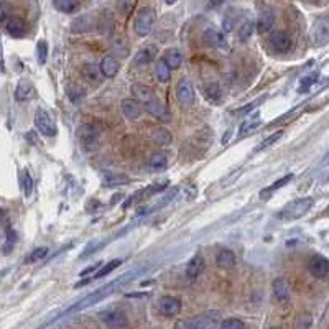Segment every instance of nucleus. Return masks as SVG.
I'll return each instance as SVG.
<instances>
[{
	"instance_id": "obj_1",
	"label": "nucleus",
	"mask_w": 329,
	"mask_h": 329,
	"mask_svg": "<svg viewBox=\"0 0 329 329\" xmlns=\"http://www.w3.org/2000/svg\"><path fill=\"white\" fill-rule=\"evenodd\" d=\"M134 273H135V272H130V273H127V275H122V277H119L117 280H114L112 283L102 286V288H99L97 291L91 293V295L86 296V298H82V300L77 303V304H74V306L71 308L69 311H66L64 316H68V314H71V313H77V311L86 309V308H89V306H92V304L99 303L100 300H104V298H107L109 295H112V293L116 291L117 288H121L124 283H129L130 280H132V277H134Z\"/></svg>"
},
{
	"instance_id": "obj_2",
	"label": "nucleus",
	"mask_w": 329,
	"mask_h": 329,
	"mask_svg": "<svg viewBox=\"0 0 329 329\" xmlns=\"http://www.w3.org/2000/svg\"><path fill=\"white\" fill-rule=\"evenodd\" d=\"M221 324V313L216 309L206 311L199 316H196L194 319L184 321V322H178V327H189V329H212L217 327Z\"/></svg>"
},
{
	"instance_id": "obj_3",
	"label": "nucleus",
	"mask_w": 329,
	"mask_h": 329,
	"mask_svg": "<svg viewBox=\"0 0 329 329\" xmlns=\"http://www.w3.org/2000/svg\"><path fill=\"white\" fill-rule=\"evenodd\" d=\"M100 127L97 124H82L77 129V139L86 152H94L99 145Z\"/></svg>"
},
{
	"instance_id": "obj_4",
	"label": "nucleus",
	"mask_w": 329,
	"mask_h": 329,
	"mask_svg": "<svg viewBox=\"0 0 329 329\" xmlns=\"http://www.w3.org/2000/svg\"><path fill=\"white\" fill-rule=\"evenodd\" d=\"M314 204V199L313 197H301V199H296L290 202L282 212H280V219H285V221H295V219H300L306 214L311 207Z\"/></svg>"
},
{
	"instance_id": "obj_5",
	"label": "nucleus",
	"mask_w": 329,
	"mask_h": 329,
	"mask_svg": "<svg viewBox=\"0 0 329 329\" xmlns=\"http://www.w3.org/2000/svg\"><path fill=\"white\" fill-rule=\"evenodd\" d=\"M155 23V12L150 7L142 9L135 17L134 22V30L139 37H147L148 33L152 32V27Z\"/></svg>"
},
{
	"instance_id": "obj_6",
	"label": "nucleus",
	"mask_w": 329,
	"mask_h": 329,
	"mask_svg": "<svg viewBox=\"0 0 329 329\" xmlns=\"http://www.w3.org/2000/svg\"><path fill=\"white\" fill-rule=\"evenodd\" d=\"M35 124L40 130V134H43L45 137H55L58 134V127H56V122L55 119L50 112L43 107H40L37 111V116H35Z\"/></svg>"
},
{
	"instance_id": "obj_7",
	"label": "nucleus",
	"mask_w": 329,
	"mask_h": 329,
	"mask_svg": "<svg viewBox=\"0 0 329 329\" xmlns=\"http://www.w3.org/2000/svg\"><path fill=\"white\" fill-rule=\"evenodd\" d=\"M311 40L316 46H322L329 41V17H321L314 22L311 30Z\"/></svg>"
},
{
	"instance_id": "obj_8",
	"label": "nucleus",
	"mask_w": 329,
	"mask_h": 329,
	"mask_svg": "<svg viewBox=\"0 0 329 329\" xmlns=\"http://www.w3.org/2000/svg\"><path fill=\"white\" fill-rule=\"evenodd\" d=\"M194 86H193V82H191L188 77H183L181 81L178 82V86H176V97L178 100L181 104L184 105H189V104H193L194 102Z\"/></svg>"
},
{
	"instance_id": "obj_9",
	"label": "nucleus",
	"mask_w": 329,
	"mask_h": 329,
	"mask_svg": "<svg viewBox=\"0 0 329 329\" xmlns=\"http://www.w3.org/2000/svg\"><path fill=\"white\" fill-rule=\"evenodd\" d=\"M143 105H145V111H147L148 114H152V116H155L157 119H160V121H163V122L171 121V119H170V112L166 111L165 104L158 99L157 94H155L153 97L148 100V102L143 104Z\"/></svg>"
},
{
	"instance_id": "obj_10",
	"label": "nucleus",
	"mask_w": 329,
	"mask_h": 329,
	"mask_svg": "<svg viewBox=\"0 0 329 329\" xmlns=\"http://www.w3.org/2000/svg\"><path fill=\"white\" fill-rule=\"evenodd\" d=\"M308 268L309 273L316 278H324L329 273V260L324 259L322 255H314L311 257L308 262Z\"/></svg>"
},
{
	"instance_id": "obj_11",
	"label": "nucleus",
	"mask_w": 329,
	"mask_h": 329,
	"mask_svg": "<svg viewBox=\"0 0 329 329\" xmlns=\"http://www.w3.org/2000/svg\"><path fill=\"white\" fill-rule=\"evenodd\" d=\"M158 309L161 314L176 316L181 311V301L175 296H161L158 301Z\"/></svg>"
},
{
	"instance_id": "obj_12",
	"label": "nucleus",
	"mask_w": 329,
	"mask_h": 329,
	"mask_svg": "<svg viewBox=\"0 0 329 329\" xmlns=\"http://www.w3.org/2000/svg\"><path fill=\"white\" fill-rule=\"evenodd\" d=\"M268 41H270L273 50L278 53H286L291 48V38H290V35L285 32H273L270 35V38H268Z\"/></svg>"
},
{
	"instance_id": "obj_13",
	"label": "nucleus",
	"mask_w": 329,
	"mask_h": 329,
	"mask_svg": "<svg viewBox=\"0 0 329 329\" xmlns=\"http://www.w3.org/2000/svg\"><path fill=\"white\" fill-rule=\"evenodd\" d=\"M99 318L109 327H127L129 326L127 318H125L122 313H119V311H104V313H100Z\"/></svg>"
},
{
	"instance_id": "obj_14",
	"label": "nucleus",
	"mask_w": 329,
	"mask_h": 329,
	"mask_svg": "<svg viewBox=\"0 0 329 329\" xmlns=\"http://www.w3.org/2000/svg\"><path fill=\"white\" fill-rule=\"evenodd\" d=\"M33 94H35V87L32 84V81L25 79V77L20 79L15 89V99L20 100V102H25V100H30L33 97Z\"/></svg>"
},
{
	"instance_id": "obj_15",
	"label": "nucleus",
	"mask_w": 329,
	"mask_h": 329,
	"mask_svg": "<svg viewBox=\"0 0 329 329\" xmlns=\"http://www.w3.org/2000/svg\"><path fill=\"white\" fill-rule=\"evenodd\" d=\"M130 91H132V94H134V97L142 104L148 102V100H150L155 95L153 89L150 86H147V84H142V82H135V84H132Z\"/></svg>"
},
{
	"instance_id": "obj_16",
	"label": "nucleus",
	"mask_w": 329,
	"mask_h": 329,
	"mask_svg": "<svg viewBox=\"0 0 329 329\" xmlns=\"http://www.w3.org/2000/svg\"><path fill=\"white\" fill-rule=\"evenodd\" d=\"M121 109H122V114L127 119H139L142 116V105L137 99H124L122 104H121Z\"/></svg>"
},
{
	"instance_id": "obj_17",
	"label": "nucleus",
	"mask_w": 329,
	"mask_h": 329,
	"mask_svg": "<svg viewBox=\"0 0 329 329\" xmlns=\"http://www.w3.org/2000/svg\"><path fill=\"white\" fill-rule=\"evenodd\" d=\"M5 28H7V32L15 38H22L23 35L27 33V23L22 19H19V17H10V19L5 22Z\"/></svg>"
},
{
	"instance_id": "obj_18",
	"label": "nucleus",
	"mask_w": 329,
	"mask_h": 329,
	"mask_svg": "<svg viewBox=\"0 0 329 329\" xmlns=\"http://www.w3.org/2000/svg\"><path fill=\"white\" fill-rule=\"evenodd\" d=\"M157 51H158V48L155 45H148L145 48H142L134 58V64L135 66H145L148 63H152L153 58L157 56Z\"/></svg>"
},
{
	"instance_id": "obj_19",
	"label": "nucleus",
	"mask_w": 329,
	"mask_h": 329,
	"mask_svg": "<svg viewBox=\"0 0 329 329\" xmlns=\"http://www.w3.org/2000/svg\"><path fill=\"white\" fill-rule=\"evenodd\" d=\"M236 262H237L236 255L229 249H221L219 252H217V255H216L217 267L224 268V270H229V268H232V267L236 265Z\"/></svg>"
},
{
	"instance_id": "obj_20",
	"label": "nucleus",
	"mask_w": 329,
	"mask_h": 329,
	"mask_svg": "<svg viewBox=\"0 0 329 329\" xmlns=\"http://www.w3.org/2000/svg\"><path fill=\"white\" fill-rule=\"evenodd\" d=\"M99 69L105 77H114V76H117L119 69H121V64H119V61L114 56H105L102 61H100Z\"/></svg>"
},
{
	"instance_id": "obj_21",
	"label": "nucleus",
	"mask_w": 329,
	"mask_h": 329,
	"mask_svg": "<svg viewBox=\"0 0 329 329\" xmlns=\"http://www.w3.org/2000/svg\"><path fill=\"white\" fill-rule=\"evenodd\" d=\"M81 76L91 84H97L100 81V69L92 63H84L81 66Z\"/></svg>"
},
{
	"instance_id": "obj_22",
	"label": "nucleus",
	"mask_w": 329,
	"mask_h": 329,
	"mask_svg": "<svg viewBox=\"0 0 329 329\" xmlns=\"http://www.w3.org/2000/svg\"><path fill=\"white\" fill-rule=\"evenodd\" d=\"M204 270V259L201 255H196L189 260L188 267H186V277L188 278H196L199 277Z\"/></svg>"
},
{
	"instance_id": "obj_23",
	"label": "nucleus",
	"mask_w": 329,
	"mask_h": 329,
	"mask_svg": "<svg viewBox=\"0 0 329 329\" xmlns=\"http://www.w3.org/2000/svg\"><path fill=\"white\" fill-rule=\"evenodd\" d=\"M273 295L278 301H286L290 298V285L286 283V280L277 278L273 282Z\"/></svg>"
},
{
	"instance_id": "obj_24",
	"label": "nucleus",
	"mask_w": 329,
	"mask_h": 329,
	"mask_svg": "<svg viewBox=\"0 0 329 329\" xmlns=\"http://www.w3.org/2000/svg\"><path fill=\"white\" fill-rule=\"evenodd\" d=\"M204 41L212 48H226V40H224V35L216 32V30H211L209 28L207 32L204 33Z\"/></svg>"
},
{
	"instance_id": "obj_25",
	"label": "nucleus",
	"mask_w": 329,
	"mask_h": 329,
	"mask_svg": "<svg viewBox=\"0 0 329 329\" xmlns=\"http://www.w3.org/2000/svg\"><path fill=\"white\" fill-rule=\"evenodd\" d=\"M129 181H130L129 176L122 175V173H112V171L104 173L105 186H122V184H127Z\"/></svg>"
},
{
	"instance_id": "obj_26",
	"label": "nucleus",
	"mask_w": 329,
	"mask_h": 329,
	"mask_svg": "<svg viewBox=\"0 0 329 329\" xmlns=\"http://www.w3.org/2000/svg\"><path fill=\"white\" fill-rule=\"evenodd\" d=\"M148 166H150L152 171H161L168 166V157L165 153H153L150 158H148Z\"/></svg>"
},
{
	"instance_id": "obj_27",
	"label": "nucleus",
	"mask_w": 329,
	"mask_h": 329,
	"mask_svg": "<svg viewBox=\"0 0 329 329\" xmlns=\"http://www.w3.org/2000/svg\"><path fill=\"white\" fill-rule=\"evenodd\" d=\"M163 59H165L166 64H168L171 69H178L179 66L183 64V55H181V51L176 50V48H171V50L166 51Z\"/></svg>"
},
{
	"instance_id": "obj_28",
	"label": "nucleus",
	"mask_w": 329,
	"mask_h": 329,
	"mask_svg": "<svg viewBox=\"0 0 329 329\" xmlns=\"http://www.w3.org/2000/svg\"><path fill=\"white\" fill-rule=\"evenodd\" d=\"M260 119L259 117H255V119H249V121H245L242 125H241V129H239V139H244V137H249V135H252L254 132L260 127Z\"/></svg>"
},
{
	"instance_id": "obj_29",
	"label": "nucleus",
	"mask_w": 329,
	"mask_h": 329,
	"mask_svg": "<svg viewBox=\"0 0 329 329\" xmlns=\"http://www.w3.org/2000/svg\"><path fill=\"white\" fill-rule=\"evenodd\" d=\"M155 74L160 82H168L171 77V68L166 64L165 59H158L157 66H155Z\"/></svg>"
},
{
	"instance_id": "obj_30",
	"label": "nucleus",
	"mask_w": 329,
	"mask_h": 329,
	"mask_svg": "<svg viewBox=\"0 0 329 329\" xmlns=\"http://www.w3.org/2000/svg\"><path fill=\"white\" fill-rule=\"evenodd\" d=\"M273 22H275L273 12H263V14L259 17V20H257V30H259V33L268 32V30L272 28Z\"/></svg>"
},
{
	"instance_id": "obj_31",
	"label": "nucleus",
	"mask_w": 329,
	"mask_h": 329,
	"mask_svg": "<svg viewBox=\"0 0 329 329\" xmlns=\"http://www.w3.org/2000/svg\"><path fill=\"white\" fill-rule=\"evenodd\" d=\"M152 139H153L155 143H158V145L165 147V145H170L173 137L170 134V130H166V129H155L153 134H152Z\"/></svg>"
},
{
	"instance_id": "obj_32",
	"label": "nucleus",
	"mask_w": 329,
	"mask_h": 329,
	"mask_svg": "<svg viewBox=\"0 0 329 329\" xmlns=\"http://www.w3.org/2000/svg\"><path fill=\"white\" fill-rule=\"evenodd\" d=\"M252 33H254V23L247 20V22H244L241 27H239V30H237V38H239V41L245 43V41L250 40Z\"/></svg>"
},
{
	"instance_id": "obj_33",
	"label": "nucleus",
	"mask_w": 329,
	"mask_h": 329,
	"mask_svg": "<svg viewBox=\"0 0 329 329\" xmlns=\"http://www.w3.org/2000/svg\"><path fill=\"white\" fill-rule=\"evenodd\" d=\"M55 5L58 10L64 12V14H73L79 7V2L77 0H55Z\"/></svg>"
},
{
	"instance_id": "obj_34",
	"label": "nucleus",
	"mask_w": 329,
	"mask_h": 329,
	"mask_svg": "<svg viewBox=\"0 0 329 329\" xmlns=\"http://www.w3.org/2000/svg\"><path fill=\"white\" fill-rule=\"evenodd\" d=\"M204 95L211 100V102H219L221 100V87L216 84V82H211L204 87Z\"/></svg>"
},
{
	"instance_id": "obj_35",
	"label": "nucleus",
	"mask_w": 329,
	"mask_h": 329,
	"mask_svg": "<svg viewBox=\"0 0 329 329\" xmlns=\"http://www.w3.org/2000/svg\"><path fill=\"white\" fill-rule=\"evenodd\" d=\"M121 265H122V260H121V259H116V260H112V262H109V263H107V265H104L102 268H100V270H99L97 273L94 275V278H95V280H99V278H104L105 275H109V273H111L112 270H116V268H117V267H121Z\"/></svg>"
},
{
	"instance_id": "obj_36",
	"label": "nucleus",
	"mask_w": 329,
	"mask_h": 329,
	"mask_svg": "<svg viewBox=\"0 0 329 329\" xmlns=\"http://www.w3.org/2000/svg\"><path fill=\"white\" fill-rule=\"evenodd\" d=\"M291 178H293V175H286L285 178H282V179H278V181H277V183H275V184H273V186H270V188H267V189H263V191H262V193H260V197H262V199H268V197H267L268 194H270V193H273V191H275V189H278V188H282V186H285V184H286V183H288V181H290V179H291Z\"/></svg>"
},
{
	"instance_id": "obj_37",
	"label": "nucleus",
	"mask_w": 329,
	"mask_h": 329,
	"mask_svg": "<svg viewBox=\"0 0 329 329\" xmlns=\"http://www.w3.org/2000/svg\"><path fill=\"white\" fill-rule=\"evenodd\" d=\"M283 137V132L282 130H278V132H275L273 135H270V137H267L265 140H263L262 143H260V147H257V152H260V150H265V148H268V147H272V145H275L280 139Z\"/></svg>"
},
{
	"instance_id": "obj_38",
	"label": "nucleus",
	"mask_w": 329,
	"mask_h": 329,
	"mask_svg": "<svg viewBox=\"0 0 329 329\" xmlns=\"http://www.w3.org/2000/svg\"><path fill=\"white\" fill-rule=\"evenodd\" d=\"M37 56H38V63L43 66L48 59V45L45 40H40L37 45Z\"/></svg>"
},
{
	"instance_id": "obj_39",
	"label": "nucleus",
	"mask_w": 329,
	"mask_h": 329,
	"mask_svg": "<svg viewBox=\"0 0 329 329\" xmlns=\"http://www.w3.org/2000/svg\"><path fill=\"white\" fill-rule=\"evenodd\" d=\"M219 326L223 329H244L245 322L241 321V319H237V318H231V319H224Z\"/></svg>"
},
{
	"instance_id": "obj_40",
	"label": "nucleus",
	"mask_w": 329,
	"mask_h": 329,
	"mask_svg": "<svg viewBox=\"0 0 329 329\" xmlns=\"http://www.w3.org/2000/svg\"><path fill=\"white\" fill-rule=\"evenodd\" d=\"M66 91H68L69 99L73 100V102H76L81 95H84V89H82L81 86H77V84H69L68 87H66Z\"/></svg>"
},
{
	"instance_id": "obj_41",
	"label": "nucleus",
	"mask_w": 329,
	"mask_h": 329,
	"mask_svg": "<svg viewBox=\"0 0 329 329\" xmlns=\"http://www.w3.org/2000/svg\"><path fill=\"white\" fill-rule=\"evenodd\" d=\"M46 255H48V247H38V249H35L32 254H30L28 262H38V260H43Z\"/></svg>"
},
{
	"instance_id": "obj_42",
	"label": "nucleus",
	"mask_w": 329,
	"mask_h": 329,
	"mask_svg": "<svg viewBox=\"0 0 329 329\" xmlns=\"http://www.w3.org/2000/svg\"><path fill=\"white\" fill-rule=\"evenodd\" d=\"M22 184H23V191H25V196L30 197L32 196V191H33V179H32V176H30L28 171L23 173V183Z\"/></svg>"
},
{
	"instance_id": "obj_43",
	"label": "nucleus",
	"mask_w": 329,
	"mask_h": 329,
	"mask_svg": "<svg viewBox=\"0 0 329 329\" xmlns=\"http://www.w3.org/2000/svg\"><path fill=\"white\" fill-rule=\"evenodd\" d=\"M10 14H12V5L7 2L0 4V22H7L10 19Z\"/></svg>"
},
{
	"instance_id": "obj_44",
	"label": "nucleus",
	"mask_w": 329,
	"mask_h": 329,
	"mask_svg": "<svg viewBox=\"0 0 329 329\" xmlns=\"http://www.w3.org/2000/svg\"><path fill=\"white\" fill-rule=\"evenodd\" d=\"M263 102V97L262 99H259V100H254V102H250V104H247L245 107H242V109H237V111H234L232 114H234V116H241V114H249L250 111H254L257 105L259 104H262Z\"/></svg>"
},
{
	"instance_id": "obj_45",
	"label": "nucleus",
	"mask_w": 329,
	"mask_h": 329,
	"mask_svg": "<svg viewBox=\"0 0 329 329\" xmlns=\"http://www.w3.org/2000/svg\"><path fill=\"white\" fill-rule=\"evenodd\" d=\"M311 324H313V318L309 314H301L295 322L296 327H309Z\"/></svg>"
},
{
	"instance_id": "obj_46",
	"label": "nucleus",
	"mask_w": 329,
	"mask_h": 329,
	"mask_svg": "<svg viewBox=\"0 0 329 329\" xmlns=\"http://www.w3.org/2000/svg\"><path fill=\"white\" fill-rule=\"evenodd\" d=\"M102 245H104V242H100V241H95V242H91V244H89V245H87V247H86V250H84V252H82V254H81V257H87V255H91V254H94V252H95V250H97V249H100V247H102Z\"/></svg>"
},
{
	"instance_id": "obj_47",
	"label": "nucleus",
	"mask_w": 329,
	"mask_h": 329,
	"mask_svg": "<svg viewBox=\"0 0 329 329\" xmlns=\"http://www.w3.org/2000/svg\"><path fill=\"white\" fill-rule=\"evenodd\" d=\"M117 7L124 15H127L132 9V0H117Z\"/></svg>"
},
{
	"instance_id": "obj_48",
	"label": "nucleus",
	"mask_w": 329,
	"mask_h": 329,
	"mask_svg": "<svg viewBox=\"0 0 329 329\" xmlns=\"http://www.w3.org/2000/svg\"><path fill=\"white\" fill-rule=\"evenodd\" d=\"M232 25H234V20H231V19H226L224 20V30H226V32H231Z\"/></svg>"
},
{
	"instance_id": "obj_49",
	"label": "nucleus",
	"mask_w": 329,
	"mask_h": 329,
	"mask_svg": "<svg viewBox=\"0 0 329 329\" xmlns=\"http://www.w3.org/2000/svg\"><path fill=\"white\" fill-rule=\"evenodd\" d=\"M224 0H209V5L211 7H219V5H223Z\"/></svg>"
},
{
	"instance_id": "obj_50",
	"label": "nucleus",
	"mask_w": 329,
	"mask_h": 329,
	"mask_svg": "<svg viewBox=\"0 0 329 329\" xmlns=\"http://www.w3.org/2000/svg\"><path fill=\"white\" fill-rule=\"evenodd\" d=\"M165 2L168 4V5H175V4L178 2V0H165Z\"/></svg>"
},
{
	"instance_id": "obj_51",
	"label": "nucleus",
	"mask_w": 329,
	"mask_h": 329,
	"mask_svg": "<svg viewBox=\"0 0 329 329\" xmlns=\"http://www.w3.org/2000/svg\"><path fill=\"white\" fill-rule=\"evenodd\" d=\"M0 63H2V46H0Z\"/></svg>"
},
{
	"instance_id": "obj_52",
	"label": "nucleus",
	"mask_w": 329,
	"mask_h": 329,
	"mask_svg": "<svg viewBox=\"0 0 329 329\" xmlns=\"http://www.w3.org/2000/svg\"><path fill=\"white\" fill-rule=\"evenodd\" d=\"M309 2H318V0H309Z\"/></svg>"
}]
</instances>
